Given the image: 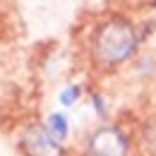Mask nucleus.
I'll return each mask as SVG.
<instances>
[{
  "label": "nucleus",
  "instance_id": "obj_2",
  "mask_svg": "<svg viewBox=\"0 0 156 156\" xmlns=\"http://www.w3.org/2000/svg\"><path fill=\"white\" fill-rule=\"evenodd\" d=\"M22 149L27 156H65L60 142L53 139L51 132L46 130V125H39V122H31L24 127Z\"/></svg>",
  "mask_w": 156,
  "mask_h": 156
},
{
  "label": "nucleus",
  "instance_id": "obj_1",
  "mask_svg": "<svg viewBox=\"0 0 156 156\" xmlns=\"http://www.w3.org/2000/svg\"><path fill=\"white\" fill-rule=\"evenodd\" d=\"M137 43H139V36H137L132 22L125 17H111L96 29L91 48H94V58L98 65L115 67L135 53Z\"/></svg>",
  "mask_w": 156,
  "mask_h": 156
},
{
  "label": "nucleus",
  "instance_id": "obj_5",
  "mask_svg": "<svg viewBox=\"0 0 156 156\" xmlns=\"http://www.w3.org/2000/svg\"><path fill=\"white\" fill-rule=\"evenodd\" d=\"M142 142H144V151L149 156H156V115L144 122V127H142Z\"/></svg>",
  "mask_w": 156,
  "mask_h": 156
},
{
  "label": "nucleus",
  "instance_id": "obj_3",
  "mask_svg": "<svg viewBox=\"0 0 156 156\" xmlns=\"http://www.w3.org/2000/svg\"><path fill=\"white\" fill-rule=\"evenodd\" d=\"M89 156H127V137L118 127H98L87 142Z\"/></svg>",
  "mask_w": 156,
  "mask_h": 156
},
{
  "label": "nucleus",
  "instance_id": "obj_6",
  "mask_svg": "<svg viewBox=\"0 0 156 156\" xmlns=\"http://www.w3.org/2000/svg\"><path fill=\"white\" fill-rule=\"evenodd\" d=\"M77 96H79V87H67V89L60 94V103H62V106H72V103L77 101Z\"/></svg>",
  "mask_w": 156,
  "mask_h": 156
},
{
  "label": "nucleus",
  "instance_id": "obj_4",
  "mask_svg": "<svg viewBox=\"0 0 156 156\" xmlns=\"http://www.w3.org/2000/svg\"><path fill=\"white\" fill-rule=\"evenodd\" d=\"M46 130L51 132L53 139L62 142L67 137V118L62 115V113H53V115L48 118V122H46Z\"/></svg>",
  "mask_w": 156,
  "mask_h": 156
}]
</instances>
